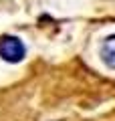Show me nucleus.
I'll return each instance as SVG.
<instances>
[{"label":"nucleus","instance_id":"obj_1","mask_svg":"<svg viewBox=\"0 0 115 121\" xmlns=\"http://www.w3.org/2000/svg\"><path fill=\"white\" fill-rule=\"evenodd\" d=\"M26 55V48L16 36H2L0 39V56L8 63H20Z\"/></svg>","mask_w":115,"mask_h":121},{"label":"nucleus","instance_id":"obj_2","mask_svg":"<svg viewBox=\"0 0 115 121\" xmlns=\"http://www.w3.org/2000/svg\"><path fill=\"white\" fill-rule=\"evenodd\" d=\"M101 56H103V60H105L107 67L115 69V35L105 39V43H103V47H101Z\"/></svg>","mask_w":115,"mask_h":121}]
</instances>
